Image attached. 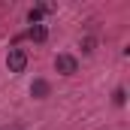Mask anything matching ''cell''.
<instances>
[{
  "instance_id": "cell-7",
  "label": "cell",
  "mask_w": 130,
  "mask_h": 130,
  "mask_svg": "<svg viewBox=\"0 0 130 130\" xmlns=\"http://www.w3.org/2000/svg\"><path fill=\"white\" fill-rule=\"evenodd\" d=\"M124 103H127V91L118 88V91H115V106H124Z\"/></svg>"
},
{
  "instance_id": "cell-6",
  "label": "cell",
  "mask_w": 130,
  "mask_h": 130,
  "mask_svg": "<svg viewBox=\"0 0 130 130\" xmlns=\"http://www.w3.org/2000/svg\"><path fill=\"white\" fill-rule=\"evenodd\" d=\"M79 45H82V52H85V55H91V52H94V45H97V39H94V36H85Z\"/></svg>"
},
{
  "instance_id": "cell-5",
  "label": "cell",
  "mask_w": 130,
  "mask_h": 130,
  "mask_svg": "<svg viewBox=\"0 0 130 130\" xmlns=\"http://www.w3.org/2000/svg\"><path fill=\"white\" fill-rule=\"evenodd\" d=\"M48 12H52V6H33L30 12H27V21H30V24H39V18L48 15Z\"/></svg>"
},
{
  "instance_id": "cell-2",
  "label": "cell",
  "mask_w": 130,
  "mask_h": 130,
  "mask_svg": "<svg viewBox=\"0 0 130 130\" xmlns=\"http://www.w3.org/2000/svg\"><path fill=\"white\" fill-rule=\"evenodd\" d=\"M55 70H58L61 76H73V73H79V61H76L73 55H58V58H55Z\"/></svg>"
},
{
  "instance_id": "cell-4",
  "label": "cell",
  "mask_w": 130,
  "mask_h": 130,
  "mask_svg": "<svg viewBox=\"0 0 130 130\" xmlns=\"http://www.w3.org/2000/svg\"><path fill=\"white\" fill-rule=\"evenodd\" d=\"M27 39L45 42V39H48V27H45V24H30V27H27Z\"/></svg>"
},
{
  "instance_id": "cell-1",
  "label": "cell",
  "mask_w": 130,
  "mask_h": 130,
  "mask_svg": "<svg viewBox=\"0 0 130 130\" xmlns=\"http://www.w3.org/2000/svg\"><path fill=\"white\" fill-rule=\"evenodd\" d=\"M6 67H9V73H24V70H27V52H24V48H9Z\"/></svg>"
},
{
  "instance_id": "cell-3",
  "label": "cell",
  "mask_w": 130,
  "mask_h": 130,
  "mask_svg": "<svg viewBox=\"0 0 130 130\" xmlns=\"http://www.w3.org/2000/svg\"><path fill=\"white\" fill-rule=\"evenodd\" d=\"M52 94V85L45 82V79H33V85H30V97H36V100H45Z\"/></svg>"
}]
</instances>
